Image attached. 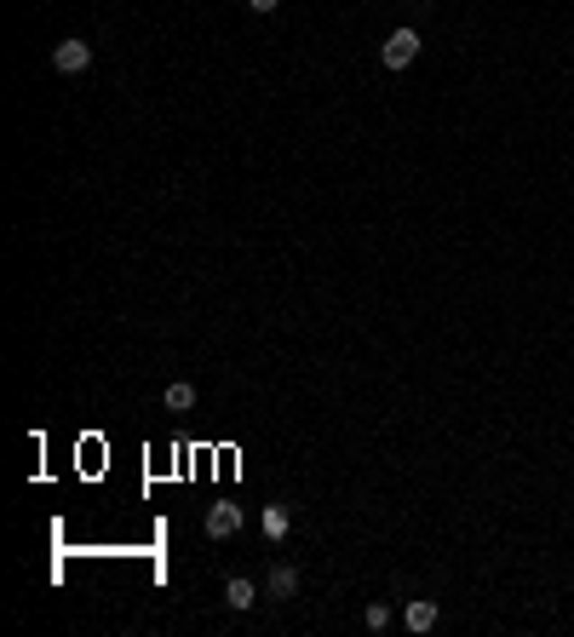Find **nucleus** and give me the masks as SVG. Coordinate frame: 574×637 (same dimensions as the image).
<instances>
[{
    "label": "nucleus",
    "instance_id": "f03ea898",
    "mask_svg": "<svg viewBox=\"0 0 574 637\" xmlns=\"http://www.w3.org/2000/svg\"><path fill=\"white\" fill-rule=\"evenodd\" d=\"M52 64H58V75H87L92 69V46L81 35H69V41L52 46Z\"/></svg>",
    "mask_w": 574,
    "mask_h": 637
},
{
    "label": "nucleus",
    "instance_id": "7ed1b4c3",
    "mask_svg": "<svg viewBox=\"0 0 574 637\" xmlns=\"http://www.w3.org/2000/svg\"><path fill=\"white\" fill-rule=\"evenodd\" d=\"M207 534H213V540H230V534H241V505H230V500L207 505Z\"/></svg>",
    "mask_w": 574,
    "mask_h": 637
},
{
    "label": "nucleus",
    "instance_id": "1a4fd4ad",
    "mask_svg": "<svg viewBox=\"0 0 574 637\" xmlns=\"http://www.w3.org/2000/svg\"><path fill=\"white\" fill-rule=\"evenodd\" d=\"M368 632H385V626H391V603H368Z\"/></svg>",
    "mask_w": 574,
    "mask_h": 637
},
{
    "label": "nucleus",
    "instance_id": "f257e3e1",
    "mask_svg": "<svg viewBox=\"0 0 574 637\" xmlns=\"http://www.w3.org/2000/svg\"><path fill=\"white\" fill-rule=\"evenodd\" d=\"M414 58H420V29H396V35H385V46H379V64L385 69H408Z\"/></svg>",
    "mask_w": 574,
    "mask_h": 637
},
{
    "label": "nucleus",
    "instance_id": "9d476101",
    "mask_svg": "<svg viewBox=\"0 0 574 637\" xmlns=\"http://www.w3.org/2000/svg\"><path fill=\"white\" fill-rule=\"evenodd\" d=\"M276 6H282V0H247V12H259V18H270Z\"/></svg>",
    "mask_w": 574,
    "mask_h": 637
},
{
    "label": "nucleus",
    "instance_id": "423d86ee",
    "mask_svg": "<svg viewBox=\"0 0 574 637\" xmlns=\"http://www.w3.org/2000/svg\"><path fill=\"white\" fill-rule=\"evenodd\" d=\"M224 603H230V609H253V603H259V586L253 580H247V574H230V580H224Z\"/></svg>",
    "mask_w": 574,
    "mask_h": 637
},
{
    "label": "nucleus",
    "instance_id": "0eeeda50",
    "mask_svg": "<svg viewBox=\"0 0 574 637\" xmlns=\"http://www.w3.org/2000/svg\"><path fill=\"white\" fill-rule=\"evenodd\" d=\"M161 402H167V414H190V408H196V385H190V379H173V385L161 391Z\"/></svg>",
    "mask_w": 574,
    "mask_h": 637
},
{
    "label": "nucleus",
    "instance_id": "39448f33",
    "mask_svg": "<svg viewBox=\"0 0 574 637\" xmlns=\"http://www.w3.org/2000/svg\"><path fill=\"white\" fill-rule=\"evenodd\" d=\"M265 592H270L276 603L299 597V569H293V563H276V569H270V580H265Z\"/></svg>",
    "mask_w": 574,
    "mask_h": 637
},
{
    "label": "nucleus",
    "instance_id": "6e6552de",
    "mask_svg": "<svg viewBox=\"0 0 574 637\" xmlns=\"http://www.w3.org/2000/svg\"><path fill=\"white\" fill-rule=\"evenodd\" d=\"M287 528H293L287 505H265V534H270V540H287Z\"/></svg>",
    "mask_w": 574,
    "mask_h": 637
},
{
    "label": "nucleus",
    "instance_id": "20e7f679",
    "mask_svg": "<svg viewBox=\"0 0 574 637\" xmlns=\"http://www.w3.org/2000/svg\"><path fill=\"white\" fill-rule=\"evenodd\" d=\"M402 626H408V632H431V626H437V603H431V597H408V603H402Z\"/></svg>",
    "mask_w": 574,
    "mask_h": 637
}]
</instances>
